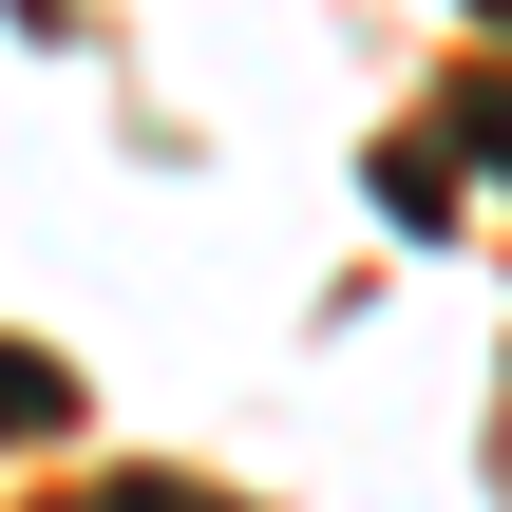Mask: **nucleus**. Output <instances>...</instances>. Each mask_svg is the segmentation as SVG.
I'll use <instances>...</instances> for the list:
<instances>
[{
  "instance_id": "obj_1",
  "label": "nucleus",
  "mask_w": 512,
  "mask_h": 512,
  "mask_svg": "<svg viewBox=\"0 0 512 512\" xmlns=\"http://www.w3.org/2000/svg\"><path fill=\"white\" fill-rule=\"evenodd\" d=\"M0 418H76V380H57V361H19V342H0Z\"/></svg>"
},
{
  "instance_id": "obj_2",
  "label": "nucleus",
  "mask_w": 512,
  "mask_h": 512,
  "mask_svg": "<svg viewBox=\"0 0 512 512\" xmlns=\"http://www.w3.org/2000/svg\"><path fill=\"white\" fill-rule=\"evenodd\" d=\"M57 512H228V494H171V475H114V494H57Z\"/></svg>"
}]
</instances>
